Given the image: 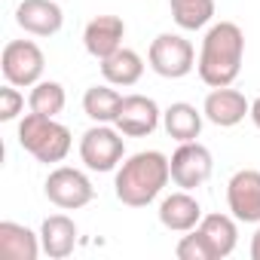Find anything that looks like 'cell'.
<instances>
[{
    "label": "cell",
    "mask_w": 260,
    "mask_h": 260,
    "mask_svg": "<svg viewBox=\"0 0 260 260\" xmlns=\"http://www.w3.org/2000/svg\"><path fill=\"white\" fill-rule=\"evenodd\" d=\"M16 25L34 37H52L64 25V13L55 0H22L16 7Z\"/></svg>",
    "instance_id": "7c38bea8"
},
{
    "label": "cell",
    "mask_w": 260,
    "mask_h": 260,
    "mask_svg": "<svg viewBox=\"0 0 260 260\" xmlns=\"http://www.w3.org/2000/svg\"><path fill=\"white\" fill-rule=\"evenodd\" d=\"M40 245L43 254L52 260H64L77 248V223L68 214H49L40 226Z\"/></svg>",
    "instance_id": "2e32d148"
},
{
    "label": "cell",
    "mask_w": 260,
    "mask_h": 260,
    "mask_svg": "<svg viewBox=\"0 0 260 260\" xmlns=\"http://www.w3.org/2000/svg\"><path fill=\"white\" fill-rule=\"evenodd\" d=\"M193 230L208 245L211 260L230 257L236 251V245H239V226H236V217L233 214H202L199 226H193Z\"/></svg>",
    "instance_id": "5bb4252c"
},
{
    "label": "cell",
    "mask_w": 260,
    "mask_h": 260,
    "mask_svg": "<svg viewBox=\"0 0 260 260\" xmlns=\"http://www.w3.org/2000/svg\"><path fill=\"white\" fill-rule=\"evenodd\" d=\"M202 119H205V113L196 110V107L187 104V101H175V104H169V107L162 110V125H166L169 138H175L178 144L196 141V138H199V132H202Z\"/></svg>",
    "instance_id": "ac0fdd59"
},
{
    "label": "cell",
    "mask_w": 260,
    "mask_h": 260,
    "mask_svg": "<svg viewBox=\"0 0 260 260\" xmlns=\"http://www.w3.org/2000/svg\"><path fill=\"white\" fill-rule=\"evenodd\" d=\"M43 193L46 199L61 208V211H77V208H86L92 199H95V187L92 181L80 172V169H71V166H58L49 172L46 184H43Z\"/></svg>",
    "instance_id": "8992f818"
},
{
    "label": "cell",
    "mask_w": 260,
    "mask_h": 260,
    "mask_svg": "<svg viewBox=\"0 0 260 260\" xmlns=\"http://www.w3.org/2000/svg\"><path fill=\"white\" fill-rule=\"evenodd\" d=\"M125 156V135L110 122H95L80 138V159L92 172H113Z\"/></svg>",
    "instance_id": "277c9868"
},
{
    "label": "cell",
    "mask_w": 260,
    "mask_h": 260,
    "mask_svg": "<svg viewBox=\"0 0 260 260\" xmlns=\"http://www.w3.org/2000/svg\"><path fill=\"white\" fill-rule=\"evenodd\" d=\"M251 260H260V226H257V233L251 239Z\"/></svg>",
    "instance_id": "484cf974"
},
{
    "label": "cell",
    "mask_w": 260,
    "mask_h": 260,
    "mask_svg": "<svg viewBox=\"0 0 260 260\" xmlns=\"http://www.w3.org/2000/svg\"><path fill=\"white\" fill-rule=\"evenodd\" d=\"M43 49L34 40H10L4 46V55H0V71H4V80L13 86H37L43 80Z\"/></svg>",
    "instance_id": "52a82bcc"
},
{
    "label": "cell",
    "mask_w": 260,
    "mask_h": 260,
    "mask_svg": "<svg viewBox=\"0 0 260 260\" xmlns=\"http://www.w3.org/2000/svg\"><path fill=\"white\" fill-rule=\"evenodd\" d=\"M172 19L184 31H199L214 19V0H169Z\"/></svg>",
    "instance_id": "44dd1931"
},
{
    "label": "cell",
    "mask_w": 260,
    "mask_h": 260,
    "mask_svg": "<svg viewBox=\"0 0 260 260\" xmlns=\"http://www.w3.org/2000/svg\"><path fill=\"white\" fill-rule=\"evenodd\" d=\"M202 113H205L208 122H214V125H220V128H233V125H239V122L251 113V101H248L239 89L220 86V89H211V92L205 95Z\"/></svg>",
    "instance_id": "8fae6325"
},
{
    "label": "cell",
    "mask_w": 260,
    "mask_h": 260,
    "mask_svg": "<svg viewBox=\"0 0 260 260\" xmlns=\"http://www.w3.org/2000/svg\"><path fill=\"white\" fill-rule=\"evenodd\" d=\"M159 122H162V110H159V104L153 98H147V95H125L113 125L125 138H147V135H153L159 128Z\"/></svg>",
    "instance_id": "9c48e42d"
},
{
    "label": "cell",
    "mask_w": 260,
    "mask_h": 260,
    "mask_svg": "<svg viewBox=\"0 0 260 260\" xmlns=\"http://www.w3.org/2000/svg\"><path fill=\"white\" fill-rule=\"evenodd\" d=\"M147 61H150L153 74H159L166 80H181L196 68V52H193V43L187 37L166 31L150 43Z\"/></svg>",
    "instance_id": "5b68a950"
},
{
    "label": "cell",
    "mask_w": 260,
    "mask_h": 260,
    "mask_svg": "<svg viewBox=\"0 0 260 260\" xmlns=\"http://www.w3.org/2000/svg\"><path fill=\"white\" fill-rule=\"evenodd\" d=\"M226 205L239 223H260V172L242 169L226 184Z\"/></svg>",
    "instance_id": "30bf717a"
},
{
    "label": "cell",
    "mask_w": 260,
    "mask_h": 260,
    "mask_svg": "<svg viewBox=\"0 0 260 260\" xmlns=\"http://www.w3.org/2000/svg\"><path fill=\"white\" fill-rule=\"evenodd\" d=\"M242 58H245V34L236 22H217L205 31L202 49H199V80L211 89L220 86H233V80L242 71Z\"/></svg>",
    "instance_id": "7a4b0ae2"
},
{
    "label": "cell",
    "mask_w": 260,
    "mask_h": 260,
    "mask_svg": "<svg viewBox=\"0 0 260 260\" xmlns=\"http://www.w3.org/2000/svg\"><path fill=\"white\" fill-rule=\"evenodd\" d=\"M122 37H125V22L119 16H95L83 31V46L92 58L104 61L107 55L122 49Z\"/></svg>",
    "instance_id": "4fadbf2b"
},
{
    "label": "cell",
    "mask_w": 260,
    "mask_h": 260,
    "mask_svg": "<svg viewBox=\"0 0 260 260\" xmlns=\"http://www.w3.org/2000/svg\"><path fill=\"white\" fill-rule=\"evenodd\" d=\"M101 74L110 86H135L141 77H144V58L135 52V49H116L113 55H107L101 61Z\"/></svg>",
    "instance_id": "d6986e66"
},
{
    "label": "cell",
    "mask_w": 260,
    "mask_h": 260,
    "mask_svg": "<svg viewBox=\"0 0 260 260\" xmlns=\"http://www.w3.org/2000/svg\"><path fill=\"white\" fill-rule=\"evenodd\" d=\"M122 98L110 83L107 86H89L83 95V113L92 122H116V113L122 107Z\"/></svg>",
    "instance_id": "ffe728a7"
},
{
    "label": "cell",
    "mask_w": 260,
    "mask_h": 260,
    "mask_svg": "<svg viewBox=\"0 0 260 260\" xmlns=\"http://www.w3.org/2000/svg\"><path fill=\"white\" fill-rule=\"evenodd\" d=\"M22 110H25V95L19 92V86L7 83L4 89H0V119L13 122V119H19Z\"/></svg>",
    "instance_id": "603a6c76"
},
{
    "label": "cell",
    "mask_w": 260,
    "mask_h": 260,
    "mask_svg": "<svg viewBox=\"0 0 260 260\" xmlns=\"http://www.w3.org/2000/svg\"><path fill=\"white\" fill-rule=\"evenodd\" d=\"M19 144L37 162L55 166V162H64V156L74 147V138H71V128L61 125L55 116H43L31 110L19 122Z\"/></svg>",
    "instance_id": "3957f363"
},
{
    "label": "cell",
    "mask_w": 260,
    "mask_h": 260,
    "mask_svg": "<svg viewBox=\"0 0 260 260\" xmlns=\"http://www.w3.org/2000/svg\"><path fill=\"white\" fill-rule=\"evenodd\" d=\"M68 104V95H64V86L55 83V80H40L37 86H31V95H28V107L34 113H43V116H58Z\"/></svg>",
    "instance_id": "7402d4cb"
},
{
    "label": "cell",
    "mask_w": 260,
    "mask_h": 260,
    "mask_svg": "<svg viewBox=\"0 0 260 260\" xmlns=\"http://www.w3.org/2000/svg\"><path fill=\"white\" fill-rule=\"evenodd\" d=\"M169 166H172V181H175V187H181V190H196V187H202V184L211 178V172H214L211 150H208L205 144H199V141H184V144L172 153Z\"/></svg>",
    "instance_id": "ba28073f"
},
{
    "label": "cell",
    "mask_w": 260,
    "mask_h": 260,
    "mask_svg": "<svg viewBox=\"0 0 260 260\" xmlns=\"http://www.w3.org/2000/svg\"><path fill=\"white\" fill-rule=\"evenodd\" d=\"M175 254H178L181 260H211V251H208V245L202 242V236H199L196 230H190V233L178 242Z\"/></svg>",
    "instance_id": "cb8c5ba5"
},
{
    "label": "cell",
    "mask_w": 260,
    "mask_h": 260,
    "mask_svg": "<svg viewBox=\"0 0 260 260\" xmlns=\"http://www.w3.org/2000/svg\"><path fill=\"white\" fill-rule=\"evenodd\" d=\"M43 251L40 236L31 233L25 223L4 220L0 223V257L7 260H37Z\"/></svg>",
    "instance_id": "e0dca14e"
},
{
    "label": "cell",
    "mask_w": 260,
    "mask_h": 260,
    "mask_svg": "<svg viewBox=\"0 0 260 260\" xmlns=\"http://www.w3.org/2000/svg\"><path fill=\"white\" fill-rule=\"evenodd\" d=\"M248 116H251V122L260 128V98H254V101H251V113H248Z\"/></svg>",
    "instance_id": "d4e9b609"
},
{
    "label": "cell",
    "mask_w": 260,
    "mask_h": 260,
    "mask_svg": "<svg viewBox=\"0 0 260 260\" xmlns=\"http://www.w3.org/2000/svg\"><path fill=\"white\" fill-rule=\"evenodd\" d=\"M169 181H172L169 156L159 150H141L119 162L113 178V193L128 208H144L166 190Z\"/></svg>",
    "instance_id": "6da1fadb"
},
{
    "label": "cell",
    "mask_w": 260,
    "mask_h": 260,
    "mask_svg": "<svg viewBox=\"0 0 260 260\" xmlns=\"http://www.w3.org/2000/svg\"><path fill=\"white\" fill-rule=\"evenodd\" d=\"M202 220V205L190 190H178L159 202V223L172 233H190Z\"/></svg>",
    "instance_id": "9a60e30c"
}]
</instances>
